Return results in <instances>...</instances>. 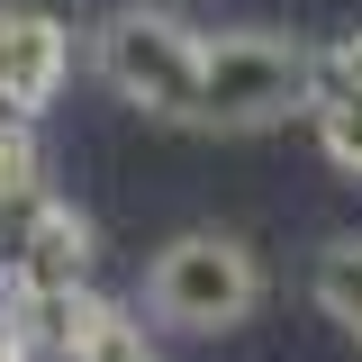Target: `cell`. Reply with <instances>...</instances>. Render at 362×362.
<instances>
[{"instance_id": "1", "label": "cell", "mask_w": 362, "mask_h": 362, "mask_svg": "<svg viewBox=\"0 0 362 362\" xmlns=\"http://www.w3.org/2000/svg\"><path fill=\"white\" fill-rule=\"evenodd\" d=\"M308 90H317V45L281 37V28H218L199 45L190 127H218V136L290 127V118H308Z\"/></svg>"}, {"instance_id": "2", "label": "cell", "mask_w": 362, "mask_h": 362, "mask_svg": "<svg viewBox=\"0 0 362 362\" xmlns=\"http://www.w3.org/2000/svg\"><path fill=\"white\" fill-rule=\"evenodd\" d=\"M199 45L209 37L190 18H173V9H109L82 37V54L109 82V100H127L136 118L190 127V109H199Z\"/></svg>"}, {"instance_id": "3", "label": "cell", "mask_w": 362, "mask_h": 362, "mask_svg": "<svg viewBox=\"0 0 362 362\" xmlns=\"http://www.w3.org/2000/svg\"><path fill=\"white\" fill-rule=\"evenodd\" d=\"M263 308V263L226 226H181L145 272V317L173 335H235Z\"/></svg>"}, {"instance_id": "4", "label": "cell", "mask_w": 362, "mask_h": 362, "mask_svg": "<svg viewBox=\"0 0 362 362\" xmlns=\"http://www.w3.org/2000/svg\"><path fill=\"white\" fill-rule=\"evenodd\" d=\"M64 82H73V28L54 9L0 0V118H45Z\"/></svg>"}, {"instance_id": "5", "label": "cell", "mask_w": 362, "mask_h": 362, "mask_svg": "<svg viewBox=\"0 0 362 362\" xmlns=\"http://www.w3.org/2000/svg\"><path fill=\"white\" fill-rule=\"evenodd\" d=\"M54 362H154V344H145V326H136L118 299L82 290L73 317H64V335H54Z\"/></svg>"}, {"instance_id": "6", "label": "cell", "mask_w": 362, "mask_h": 362, "mask_svg": "<svg viewBox=\"0 0 362 362\" xmlns=\"http://www.w3.org/2000/svg\"><path fill=\"white\" fill-rule=\"evenodd\" d=\"M308 299L326 308V326H335V335L362 354V235L317 245V263H308Z\"/></svg>"}, {"instance_id": "7", "label": "cell", "mask_w": 362, "mask_h": 362, "mask_svg": "<svg viewBox=\"0 0 362 362\" xmlns=\"http://www.w3.org/2000/svg\"><path fill=\"white\" fill-rule=\"evenodd\" d=\"M317 90H335V100H354V109H362V28H354L344 45L317 54Z\"/></svg>"}]
</instances>
